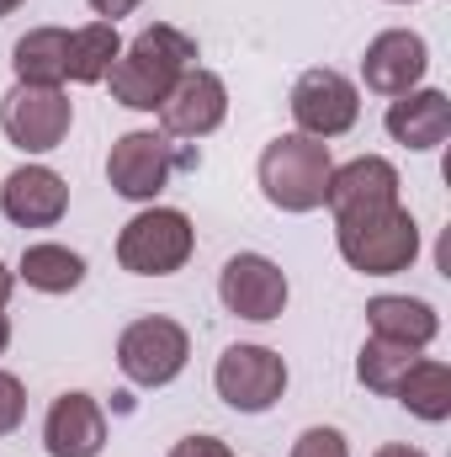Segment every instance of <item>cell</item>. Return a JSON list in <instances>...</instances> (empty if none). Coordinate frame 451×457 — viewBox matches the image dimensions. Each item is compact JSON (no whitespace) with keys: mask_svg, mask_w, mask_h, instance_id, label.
<instances>
[{"mask_svg":"<svg viewBox=\"0 0 451 457\" xmlns=\"http://www.w3.org/2000/svg\"><path fill=\"white\" fill-rule=\"evenodd\" d=\"M86 5L96 11V21H112V27H117V21H122V16H133L144 0H86Z\"/></svg>","mask_w":451,"mask_h":457,"instance_id":"484cf974","label":"cell"},{"mask_svg":"<svg viewBox=\"0 0 451 457\" xmlns=\"http://www.w3.org/2000/svg\"><path fill=\"white\" fill-rule=\"evenodd\" d=\"M287 361H282V351H271V345H228L224 356H218V367H213V388H218V399H224L234 415H266V410H276L282 404V394H287Z\"/></svg>","mask_w":451,"mask_h":457,"instance_id":"8992f818","label":"cell"},{"mask_svg":"<svg viewBox=\"0 0 451 457\" xmlns=\"http://www.w3.org/2000/svg\"><path fill=\"white\" fill-rule=\"evenodd\" d=\"M192 361V336L170 314H144L117 336V372L133 388H165L186 372Z\"/></svg>","mask_w":451,"mask_h":457,"instance_id":"5b68a950","label":"cell"},{"mask_svg":"<svg viewBox=\"0 0 451 457\" xmlns=\"http://www.w3.org/2000/svg\"><path fill=\"white\" fill-rule=\"evenodd\" d=\"M228 117V86L224 75H213V70H186L176 86H170V96L160 102V133L165 138H208V133H218Z\"/></svg>","mask_w":451,"mask_h":457,"instance_id":"7c38bea8","label":"cell"},{"mask_svg":"<svg viewBox=\"0 0 451 457\" xmlns=\"http://www.w3.org/2000/svg\"><path fill=\"white\" fill-rule=\"evenodd\" d=\"M117 54H122V37H117L112 21H86L70 32V75L75 86H102L112 75Z\"/></svg>","mask_w":451,"mask_h":457,"instance_id":"44dd1931","label":"cell"},{"mask_svg":"<svg viewBox=\"0 0 451 457\" xmlns=\"http://www.w3.org/2000/svg\"><path fill=\"white\" fill-rule=\"evenodd\" d=\"M75 128V102L64 96V86H11L0 102V133L21 149V154H53Z\"/></svg>","mask_w":451,"mask_h":457,"instance_id":"52a82bcc","label":"cell"},{"mask_svg":"<svg viewBox=\"0 0 451 457\" xmlns=\"http://www.w3.org/2000/svg\"><path fill=\"white\" fill-rule=\"evenodd\" d=\"M287 107H292L298 133L330 144V138H340V133L356 128V117H361V91H356L350 75H340V70H330V64H319V70H303V75L292 80Z\"/></svg>","mask_w":451,"mask_h":457,"instance_id":"30bf717a","label":"cell"},{"mask_svg":"<svg viewBox=\"0 0 451 457\" xmlns=\"http://www.w3.org/2000/svg\"><path fill=\"white\" fill-rule=\"evenodd\" d=\"M11 70L21 86H64L70 75V32L64 27H32L11 48Z\"/></svg>","mask_w":451,"mask_h":457,"instance_id":"d6986e66","label":"cell"},{"mask_svg":"<svg viewBox=\"0 0 451 457\" xmlns=\"http://www.w3.org/2000/svg\"><path fill=\"white\" fill-rule=\"evenodd\" d=\"M16 282H27L32 293H48V298H64L86 282V255L59 245V239H43V245H27L21 261H16Z\"/></svg>","mask_w":451,"mask_h":457,"instance_id":"ac0fdd59","label":"cell"},{"mask_svg":"<svg viewBox=\"0 0 451 457\" xmlns=\"http://www.w3.org/2000/svg\"><path fill=\"white\" fill-rule=\"evenodd\" d=\"M5 345H11V320L0 314V356H5Z\"/></svg>","mask_w":451,"mask_h":457,"instance_id":"f1b7e54d","label":"cell"},{"mask_svg":"<svg viewBox=\"0 0 451 457\" xmlns=\"http://www.w3.org/2000/svg\"><path fill=\"white\" fill-rule=\"evenodd\" d=\"M425 70H430V43L414 27H388L361 54V86L372 96H388V102L404 96V91H414L425 80Z\"/></svg>","mask_w":451,"mask_h":457,"instance_id":"8fae6325","label":"cell"},{"mask_svg":"<svg viewBox=\"0 0 451 457\" xmlns=\"http://www.w3.org/2000/svg\"><path fill=\"white\" fill-rule=\"evenodd\" d=\"M388 5H420V0H388Z\"/></svg>","mask_w":451,"mask_h":457,"instance_id":"4dcf8cb0","label":"cell"},{"mask_svg":"<svg viewBox=\"0 0 451 457\" xmlns=\"http://www.w3.org/2000/svg\"><path fill=\"white\" fill-rule=\"evenodd\" d=\"M372 457H425L420 447H404V442H388V447H377Z\"/></svg>","mask_w":451,"mask_h":457,"instance_id":"4316f807","label":"cell"},{"mask_svg":"<svg viewBox=\"0 0 451 457\" xmlns=\"http://www.w3.org/2000/svg\"><path fill=\"white\" fill-rule=\"evenodd\" d=\"M27 0H0V16H11V11H21Z\"/></svg>","mask_w":451,"mask_h":457,"instance_id":"f546056e","label":"cell"},{"mask_svg":"<svg viewBox=\"0 0 451 457\" xmlns=\"http://www.w3.org/2000/svg\"><path fill=\"white\" fill-rule=\"evenodd\" d=\"M287 298H292V282L287 271L260 255V250H239L228 255L224 271H218V303H224L234 320H250V325H271L287 314Z\"/></svg>","mask_w":451,"mask_h":457,"instance_id":"9c48e42d","label":"cell"},{"mask_svg":"<svg viewBox=\"0 0 451 457\" xmlns=\"http://www.w3.org/2000/svg\"><path fill=\"white\" fill-rule=\"evenodd\" d=\"M176 144L160 133V128H133V133H122L112 144V154H107V187H112L122 203H138V208H149V203H160V192L170 187V176H176Z\"/></svg>","mask_w":451,"mask_h":457,"instance_id":"ba28073f","label":"cell"},{"mask_svg":"<svg viewBox=\"0 0 451 457\" xmlns=\"http://www.w3.org/2000/svg\"><path fill=\"white\" fill-rule=\"evenodd\" d=\"M382 128H388L393 144H404L414 154H430V149H441L451 138V96L436 91V86H414V91L388 102Z\"/></svg>","mask_w":451,"mask_h":457,"instance_id":"2e32d148","label":"cell"},{"mask_svg":"<svg viewBox=\"0 0 451 457\" xmlns=\"http://www.w3.org/2000/svg\"><path fill=\"white\" fill-rule=\"evenodd\" d=\"M197 250V228L181 208L149 203L117 234V266L133 277H176Z\"/></svg>","mask_w":451,"mask_h":457,"instance_id":"277c9868","label":"cell"},{"mask_svg":"<svg viewBox=\"0 0 451 457\" xmlns=\"http://www.w3.org/2000/svg\"><path fill=\"white\" fill-rule=\"evenodd\" d=\"M414 361H420V351H414V345L372 336V341L361 345V356H356V378H361V388H366V394L393 399V388L404 383V372H409Z\"/></svg>","mask_w":451,"mask_h":457,"instance_id":"7402d4cb","label":"cell"},{"mask_svg":"<svg viewBox=\"0 0 451 457\" xmlns=\"http://www.w3.org/2000/svg\"><path fill=\"white\" fill-rule=\"evenodd\" d=\"M170 457H234V453H228V442L208 436V431H197V436H181V442L170 447Z\"/></svg>","mask_w":451,"mask_h":457,"instance_id":"d4e9b609","label":"cell"},{"mask_svg":"<svg viewBox=\"0 0 451 457\" xmlns=\"http://www.w3.org/2000/svg\"><path fill=\"white\" fill-rule=\"evenodd\" d=\"M0 213L16 228H53L70 213V181L48 165H16L0 181Z\"/></svg>","mask_w":451,"mask_h":457,"instance_id":"5bb4252c","label":"cell"},{"mask_svg":"<svg viewBox=\"0 0 451 457\" xmlns=\"http://www.w3.org/2000/svg\"><path fill=\"white\" fill-rule=\"evenodd\" d=\"M366 325H372V336L404 341V345H414V351H425V345L441 336V314H436L425 298H409V293H382V298H372V303H366Z\"/></svg>","mask_w":451,"mask_h":457,"instance_id":"e0dca14e","label":"cell"},{"mask_svg":"<svg viewBox=\"0 0 451 457\" xmlns=\"http://www.w3.org/2000/svg\"><path fill=\"white\" fill-rule=\"evenodd\" d=\"M335 245L350 271H361V277H398V271H409L420 261V224L398 203V208H382V213H366V219H340Z\"/></svg>","mask_w":451,"mask_h":457,"instance_id":"3957f363","label":"cell"},{"mask_svg":"<svg viewBox=\"0 0 451 457\" xmlns=\"http://www.w3.org/2000/svg\"><path fill=\"white\" fill-rule=\"evenodd\" d=\"M287 457H350V447H345V436H340L335 426H308V431L292 442Z\"/></svg>","mask_w":451,"mask_h":457,"instance_id":"603a6c76","label":"cell"},{"mask_svg":"<svg viewBox=\"0 0 451 457\" xmlns=\"http://www.w3.org/2000/svg\"><path fill=\"white\" fill-rule=\"evenodd\" d=\"M21 420H27V388L16 372H0V436L21 431Z\"/></svg>","mask_w":451,"mask_h":457,"instance_id":"cb8c5ba5","label":"cell"},{"mask_svg":"<svg viewBox=\"0 0 451 457\" xmlns=\"http://www.w3.org/2000/svg\"><path fill=\"white\" fill-rule=\"evenodd\" d=\"M330 170H335V154L330 144L308 138V133H282L260 149V192L276 213H314L324 208V192H330Z\"/></svg>","mask_w":451,"mask_h":457,"instance_id":"7a4b0ae2","label":"cell"},{"mask_svg":"<svg viewBox=\"0 0 451 457\" xmlns=\"http://www.w3.org/2000/svg\"><path fill=\"white\" fill-rule=\"evenodd\" d=\"M398 165L382 160V154H356L330 170V192H324V208L340 219H366V213H382V208H398Z\"/></svg>","mask_w":451,"mask_h":457,"instance_id":"4fadbf2b","label":"cell"},{"mask_svg":"<svg viewBox=\"0 0 451 457\" xmlns=\"http://www.w3.org/2000/svg\"><path fill=\"white\" fill-rule=\"evenodd\" d=\"M393 399H398L414 420H425V426L451 420V367L436 361V356H420V361L404 372V383L393 388Z\"/></svg>","mask_w":451,"mask_h":457,"instance_id":"ffe728a7","label":"cell"},{"mask_svg":"<svg viewBox=\"0 0 451 457\" xmlns=\"http://www.w3.org/2000/svg\"><path fill=\"white\" fill-rule=\"evenodd\" d=\"M11 287H16V271H11V266H5V261H0V309H5V303H11Z\"/></svg>","mask_w":451,"mask_h":457,"instance_id":"83f0119b","label":"cell"},{"mask_svg":"<svg viewBox=\"0 0 451 457\" xmlns=\"http://www.w3.org/2000/svg\"><path fill=\"white\" fill-rule=\"evenodd\" d=\"M43 447H48V457H102V447H107V410L91 394H80V388L59 394L48 404V420H43Z\"/></svg>","mask_w":451,"mask_h":457,"instance_id":"9a60e30c","label":"cell"},{"mask_svg":"<svg viewBox=\"0 0 451 457\" xmlns=\"http://www.w3.org/2000/svg\"><path fill=\"white\" fill-rule=\"evenodd\" d=\"M197 70V37L170 27V21H154L144 27L133 43H122L112 64V102L127 112H160V102L170 96V86Z\"/></svg>","mask_w":451,"mask_h":457,"instance_id":"6da1fadb","label":"cell"}]
</instances>
